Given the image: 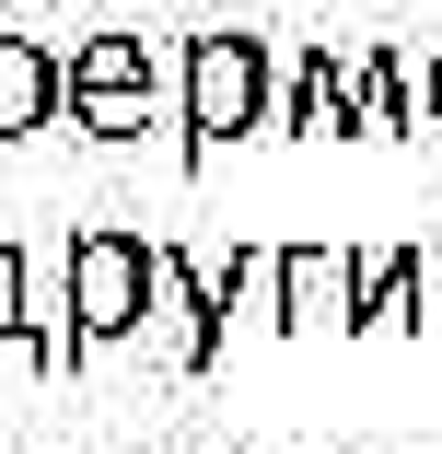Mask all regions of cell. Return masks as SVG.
Segmentation results:
<instances>
[{"label": "cell", "instance_id": "obj_1", "mask_svg": "<svg viewBox=\"0 0 442 454\" xmlns=\"http://www.w3.org/2000/svg\"><path fill=\"white\" fill-rule=\"evenodd\" d=\"M174 129H187V152H233L256 129H280V59H268V35H244V24L187 35V59H174Z\"/></svg>", "mask_w": 442, "mask_h": 454}, {"label": "cell", "instance_id": "obj_2", "mask_svg": "<svg viewBox=\"0 0 442 454\" xmlns=\"http://www.w3.org/2000/svg\"><path fill=\"white\" fill-rule=\"evenodd\" d=\"M163 59H151V35H81L70 47V129L81 140H140V129H163Z\"/></svg>", "mask_w": 442, "mask_h": 454}, {"label": "cell", "instance_id": "obj_3", "mask_svg": "<svg viewBox=\"0 0 442 454\" xmlns=\"http://www.w3.org/2000/svg\"><path fill=\"white\" fill-rule=\"evenodd\" d=\"M140 303H151V233L128 222H81L70 233V315L94 349H128L140 338Z\"/></svg>", "mask_w": 442, "mask_h": 454}, {"label": "cell", "instance_id": "obj_4", "mask_svg": "<svg viewBox=\"0 0 442 454\" xmlns=\"http://www.w3.org/2000/svg\"><path fill=\"white\" fill-rule=\"evenodd\" d=\"M163 373H210L221 361V303H210V268H187L174 245H151V303H140V338Z\"/></svg>", "mask_w": 442, "mask_h": 454}, {"label": "cell", "instance_id": "obj_5", "mask_svg": "<svg viewBox=\"0 0 442 454\" xmlns=\"http://www.w3.org/2000/svg\"><path fill=\"white\" fill-rule=\"evenodd\" d=\"M280 326L291 338H361V256L280 245Z\"/></svg>", "mask_w": 442, "mask_h": 454}, {"label": "cell", "instance_id": "obj_6", "mask_svg": "<svg viewBox=\"0 0 442 454\" xmlns=\"http://www.w3.org/2000/svg\"><path fill=\"white\" fill-rule=\"evenodd\" d=\"M280 129L303 140H361V47H303L280 82Z\"/></svg>", "mask_w": 442, "mask_h": 454}, {"label": "cell", "instance_id": "obj_7", "mask_svg": "<svg viewBox=\"0 0 442 454\" xmlns=\"http://www.w3.org/2000/svg\"><path fill=\"white\" fill-rule=\"evenodd\" d=\"M47 117H70V59H47L35 35L0 24V152H12L24 129H47Z\"/></svg>", "mask_w": 442, "mask_h": 454}, {"label": "cell", "instance_id": "obj_8", "mask_svg": "<svg viewBox=\"0 0 442 454\" xmlns=\"http://www.w3.org/2000/svg\"><path fill=\"white\" fill-rule=\"evenodd\" d=\"M210 303H221V338L280 326V245H233V268H210Z\"/></svg>", "mask_w": 442, "mask_h": 454}, {"label": "cell", "instance_id": "obj_9", "mask_svg": "<svg viewBox=\"0 0 442 454\" xmlns=\"http://www.w3.org/2000/svg\"><path fill=\"white\" fill-rule=\"evenodd\" d=\"M419 326V245H373L361 256V338Z\"/></svg>", "mask_w": 442, "mask_h": 454}, {"label": "cell", "instance_id": "obj_10", "mask_svg": "<svg viewBox=\"0 0 442 454\" xmlns=\"http://www.w3.org/2000/svg\"><path fill=\"white\" fill-rule=\"evenodd\" d=\"M419 106H430V82H419L396 47H361V140H396Z\"/></svg>", "mask_w": 442, "mask_h": 454}, {"label": "cell", "instance_id": "obj_11", "mask_svg": "<svg viewBox=\"0 0 442 454\" xmlns=\"http://www.w3.org/2000/svg\"><path fill=\"white\" fill-rule=\"evenodd\" d=\"M419 82H430V129H442V47H430V59H419Z\"/></svg>", "mask_w": 442, "mask_h": 454}]
</instances>
